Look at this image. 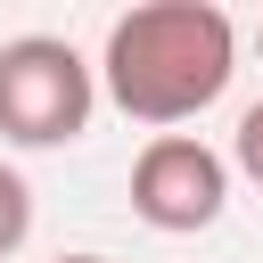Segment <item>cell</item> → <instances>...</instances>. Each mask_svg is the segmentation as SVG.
<instances>
[{
    "mask_svg": "<svg viewBox=\"0 0 263 263\" xmlns=\"http://www.w3.org/2000/svg\"><path fill=\"white\" fill-rule=\"evenodd\" d=\"M255 41H263V33H255Z\"/></svg>",
    "mask_w": 263,
    "mask_h": 263,
    "instance_id": "obj_7",
    "label": "cell"
},
{
    "mask_svg": "<svg viewBox=\"0 0 263 263\" xmlns=\"http://www.w3.org/2000/svg\"><path fill=\"white\" fill-rule=\"evenodd\" d=\"M25 230H33V189H25V181L0 164V263L25 247Z\"/></svg>",
    "mask_w": 263,
    "mask_h": 263,
    "instance_id": "obj_4",
    "label": "cell"
},
{
    "mask_svg": "<svg viewBox=\"0 0 263 263\" xmlns=\"http://www.w3.org/2000/svg\"><path fill=\"white\" fill-rule=\"evenodd\" d=\"M58 263H107V255H58Z\"/></svg>",
    "mask_w": 263,
    "mask_h": 263,
    "instance_id": "obj_6",
    "label": "cell"
},
{
    "mask_svg": "<svg viewBox=\"0 0 263 263\" xmlns=\"http://www.w3.org/2000/svg\"><path fill=\"white\" fill-rule=\"evenodd\" d=\"M90 99H99V82H90V66H82L74 41H58V33L0 41V140H16V148H66V140H82Z\"/></svg>",
    "mask_w": 263,
    "mask_h": 263,
    "instance_id": "obj_2",
    "label": "cell"
},
{
    "mask_svg": "<svg viewBox=\"0 0 263 263\" xmlns=\"http://www.w3.org/2000/svg\"><path fill=\"white\" fill-rule=\"evenodd\" d=\"M230 205V164L189 140V132H156L132 164V214L164 238H189V230H214Z\"/></svg>",
    "mask_w": 263,
    "mask_h": 263,
    "instance_id": "obj_3",
    "label": "cell"
},
{
    "mask_svg": "<svg viewBox=\"0 0 263 263\" xmlns=\"http://www.w3.org/2000/svg\"><path fill=\"white\" fill-rule=\"evenodd\" d=\"M107 99L132 123H189L238 74V33L214 0H148L107 25Z\"/></svg>",
    "mask_w": 263,
    "mask_h": 263,
    "instance_id": "obj_1",
    "label": "cell"
},
{
    "mask_svg": "<svg viewBox=\"0 0 263 263\" xmlns=\"http://www.w3.org/2000/svg\"><path fill=\"white\" fill-rule=\"evenodd\" d=\"M230 156H238V173H247V181L263 189V99H255V107L238 115V132H230Z\"/></svg>",
    "mask_w": 263,
    "mask_h": 263,
    "instance_id": "obj_5",
    "label": "cell"
}]
</instances>
